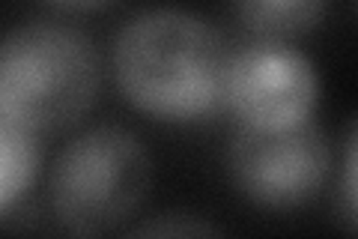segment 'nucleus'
<instances>
[{
	"instance_id": "obj_7",
	"label": "nucleus",
	"mask_w": 358,
	"mask_h": 239,
	"mask_svg": "<svg viewBox=\"0 0 358 239\" xmlns=\"http://www.w3.org/2000/svg\"><path fill=\"white\" fill-rule=\"evenodd\" d=\"M236 15L251 30L263 33V39H281L317 27L320 18L326 15V4L320 0H251V4L236 6Z\"/></svg>"
},
{
	"instance_id": "obj_2",
	"label": "nucleus",
	"mask_w": 358,
	"mask_h": 239,
	"mask_svg": "<svg viewBox=\"0 0 358 239\" xmlns=\"http://www.w3.org/2000/svg\"><path fill=\"white\" fill-rule=\"evenodd\" d=\"M93 36L63 18H30L0 36V114L30 132L81 123L99 99Z\"/></svg>"
},
{
	"instance_id": "obj_3",
	"label": "nucleus",
	"mask_w": 358,
	"mask_h": 239,
	"mask_svg": "<svg viewBox=\"0 0 358 239\" xmlns=\"http://www.w3.org/2000/svg\"><path fill=\"white\" fill-rule=\"evenodd\" d=\"M152 156L134 132L93 126L75 135L51 168V207L78 236L122 227L150 198Z\"/></svg>"
},
{
	"instance_id": "obj_6",
	"label": "nucleus",
	"mask_w": 358,
	"mask_h": 239,
	"mask_svg": "<svg viewBox=\"0 0 358 239\" xmlns=\"http://www.w3.org/2000/svg\"><path fill=\"white\" fill-rule=\"evenodd\" d=\"M39 138L0 114V215L27 195L39 177Z\"/></svg>"
},
{
	"instance_id": "obj_5",
	"label": "nucleus",
	"mask_w": 358,
	"mask_h": 239,
	"mask_svg": "<svg viewBox=\"0 0 358 239\" xmlns=\"http://www.w3.org/2000/svg\"><path fill=\"white\" fill-rule=\"evenodd\" d=\"M320 99L317 66L281 39H257L230 51L224 78V105L239 126L289 129L313 117Z\"/></svg>"
},
{
	"instance_id": "obj_4",
	"label": "nucleus",
	"mask_w": 358,
	"mask_h": 239,
	"mask_svg": "<svg viewBox=\"0 0 358 239\" xmlns=\"http://www.w3.org/2000/svg\"><path fill=\"white\" fill-rule=\"evenodd\" d=\"M227 168L236 189L257 207L296 210L326 186L331 146L313 120L272 132L239 126L230 138Z\"/></svg>"
},
{
	"instance_id": "obj_8",
	"label": "nucleus",
	"mask_w": 358,
	"mask_h": 239,
	"mask_svg": "<svg viewBox=\"0 0 358 239\" xmlns=\"http://www.w3.org/2000/svg\"><path fill=\"white\" fill-rule=\"evenodd\" d=\"M129 239H227L215 221L194 212H162L138 224Z\"/></svg>"
},
{
	"instance_id": "obj_1",
	"label": "nucleus",
	"mask_w": 358,
	"mask_h": 239,
	"mask_svg": "<svg viewBox=\"0 0 358 239\" xmlns=\"http://www.w3.org/2000/svg\"><path fill=\"white\" fill-rule=\"evenodd\" d=\"M114 78L138 111L197 120L224 105L230 51L221 33L185 9H147L114 36Z\"/></svg>"
}]
</instances>
